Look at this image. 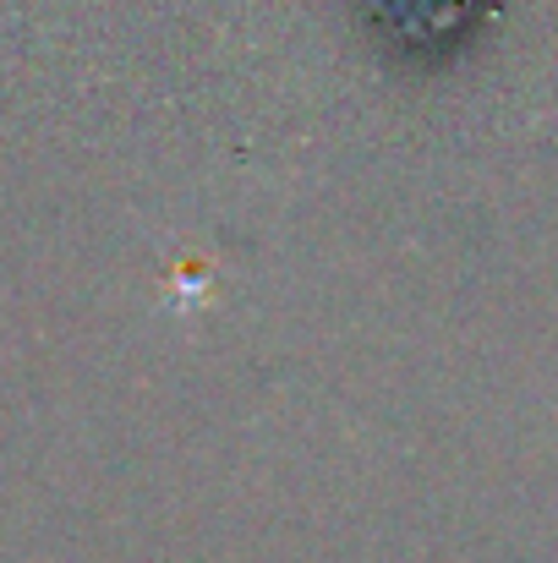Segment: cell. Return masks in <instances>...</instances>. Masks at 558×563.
<instances>
[{"label": "cell", "instance_id": "6da1fadb", "mask_svg": "<svg viewBox=\"0 0 558 563\" xmlns=\"http://www.w3.org/2000/svg\"><path fill=\"white\" fill-rule=\"evenodd\" d=\"M438 5H449V0H394V11H427V16H433Z\"/></svg>", "mask_w": 558, "mask_h": 563}]
</instances>
